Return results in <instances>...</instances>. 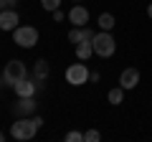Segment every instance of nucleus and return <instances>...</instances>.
I'll return each mask as SVG.
<instances>
[{"label": "nucleus", "mask_w": 152, "mask_h": 142, "mask_svg": "<svg viewBox=\"0 0 152 142\" xmlns=\"http://www.w3.org/2000/svg\"><path fill=\"white\" fill-rule=\"evenodd\" d=\"M89 76H91V71L86 69V64H71L69 69H66V81L71 84V86H84V84L89 81Z\"/></svg>", "instance_id": "39448f33"}, {"label": "nucleus", "mask_w": 152, "mask_h": 142, "mask_svg": "<svg viewBox=\"0 0 152 142\" xmlns=\"http://www.w3.org/2000/svg\"><path fill=\"white\" fill-rule=\"evenodd\" d=\"M36 132H38V127L33 124L31 117H18V119L10 124V137H13V140H20V142L33 140Z\"/></svg>", "instance_id": "f257e3e1"}, {"label": "nucleus", "mask_w": 152, "mask_h": 142, "mask_svg": "<svg viewBox=\"0 0 152 142\" xmlns=\"http://www.w3.org/2000/svg\"><path fill=\"white\" fill-rule=\"evenodd\" d=\"M147 18H152V3L147 5Z\"/></svg>", "instance_id": "5701e85b"}, {"label": "nucleus", "mask_w": 152, "mask_h": 142, "mask_svg": "<svg viewBox=\"0 0 152 142\" xmlns=\"http://www.w3.org/2000/svg\"><path fill=\"white\" fill-rule=\"evenodd\" d=\"M69 23H71V26H79V28L89 26V10H86L84 5H79V3H76V5L69 10Z\"/></svg>", "instance_id": "0eeeda50"}, {"label": "nucleus", "mask_w": 152, "mask_h": 142, "mask_svg": "<svg viewBox=\"0 0 152 142\" xmlns=\"http://www.w3.org/2000/svg\"><path fill=\"white\" fill-rule=\"evenodd\" d=\"M38 112V102L33 97H18L15 107H13V114L15 117H33Z\"/></svg>", "instance_id": "423d86ee"}, {"label": "nucleus", "mask_w": 152, "mask_h": 142, "mask_svg": "<svg viewBox=\"0 0 152 142\" xmlns=\"http://www.w3.org/2000/svg\"><path fill=\"white\" fill-rule=\"evenodd\" d=\"M84 41V28H79V26H74L69 31V43H81Z\"/></svg>", "instance_id": "2eb2a0df"}, {"label": "nucleus", "mask_w": 152, "mask_h": 142, "mask_svg": "<svg viewBox=\"0 0 152 142\" xmlns=\"http://www.w3.org/2000/svg\"><path fill=\"white\" fill-rule=\"evenodd\" d=\"M8 8H15V0H0V10H8Z\"/></svg>", "instance_id": "412c9836"}, {"label": "nucleus", "mask_w": 152, "mask_h": 142, "mask_svg": "<svg viewBox=\"0 0 152 142\" xmlns=\"http://www.w3.org/2000/svg\"><path fill=\"white\" fill-rule=\"evenodd\" d=\"M3 140H5V135H3V132H0V142H3Z\"/></svg>", "instance_id": "393cba45"}, {"label": "nucleus", "mask_w": 152, "mask_h": 142, "mask_svg": "<svg viewBox=\"0 0 152 142\" xmlns=\"http://www.w3.org/2000/svg\"><path fill=\"white\" fill-rule=\"evenodd\" d=\"M51 15H53V20H56V23H61V20H64V18H66V15H64V10H61V8H56V10L51 13Z\"/></svg>", "instance_id": "aec40b11"}, {"label": "nucleus", "mask_w": 152, "mask_h": 142, "mask_svg": "<svg viewBox=\"0 0 152 142\" xmlns=\"http://www.w3.org/2000/svg\"><path fill=\"white\" fill-rule=\"evenodd\" d=\"M94 36H96V33H94L89 26H84V41H94Z\"/></svg>", "instance_id": "6ab92c4d"}, {"label": "nucleus", "mask_w": 152, "mask_h": 142, "mask_svg": "<svg viewBox=\"0 0 152 142\" xmlns=\"http://www.w3.org/2000/svg\"><path fill=\"white\" fill-rule=\"evenodd\" d=\"M26 76H28V71H26V64H23V61L13 59V61H8V64H5L3 79H5L8 86H15V84L20 81V79H26Z\"/></svg>", "instance_id": "20e7f679"}, {"label": "nucleus", "mask_w": 152, "mask_h": 142, "mask_svg": "<svg viewBox=\"0 0 152 142\" xmlns=\"http://www.w3.org/2000/svg\"><path fill=\"white\" fill-rule=\"evenodd\" d=\"M48 61L46 59H38L36 61V66H33V79H36V81H46V79H48Z\"/></svg>", "instance_id": "f8f14e48"}, {"label": "nucleus", "mask_w": 152, "mask_h": 142, "mask_svg": "<svg viewBox=\"0 0 152 142\" xmlns=\"http://www.w3.org/2000/svg\"><path fill=\"white\" fill-rule=\"evenodd\" d=\"M66 140H69V142H81V140H84V132L71 130V132H66Z\"/></svg>", "instance_id": "a211bd4d"}, {"label": "nucleus", "mask_w": 152, "mask_h": 142, "mask_svg": "<svg viewBox=\"0 0 152 142\" xmlns=\"http://www.w3.org/2000/svg\"><path fill=\"white\" fill-rule=\"evenodd\" d=\"M31 119H33V124H36L38 130H41V127H43V117H41V114H33Z\"/></svg>", "instance_id": "4be33fe9"}, {"label": "nucleus", "mask_w": 152, "mask_h": 142, "mask_svg": "<svg viewBox=\"0 0 152 142\" xmlns=\"http://www.w3.org/2000/svg\"><path fill=\"white\" fill-rule=\"evenodd\" d=\"M13 89H15L18 97H36V91L41 89V84H36V79H28L26 76V79H20Z\"/></svg>", "instance_id": "1a4fd4ad"}, {"label": "nucleus", "mask_w": 152, "mask_h": 142, "mask_svg": "<svg viewBox=\"0 0 152 142\" xmlns=\"http://www.w3.org/2000/svg\"><path fill=\"white\" fill-rule=\"evenodd\" d=\"M91 43H94V53L102 56V59H109V56H114V51H117V41H114V36L109 31H99Z\"/></svg>", "instance_id": "f03ea898"}, {"label": "nucleus", "mask_w": 152, "mask_h": 142, "mask_svg": "<svg viewBox=\"0 0 152 142\" xmlns=\"http://www.w3.org/2000/svg\"><path fill=\"white\" fill-rule=\"evenodd\" d=\"M137 84H140V71H137V69H124V71L119 74V86L124 89V91L134 89Z\"/></svg>", "instance_id": "9d476101"}, {"label": "nucleus", "mask_w": 152, "mask_h": 142, "mask_svg": "<svg viewBox=\"0 0 152 142\" xmlns=\"http://www.w3.org/2000/svg\"><path fill=\"white\" fill-rule=\"evenodd\" d=\"M102 140V132L99 130H86L84 132V142H99Z\"/></svg>", "instance_id": "dca6fc26"}, {"label": "nucleus", "mask_w": 152, "mask_h": 142, "mask_svg": "<svg viewBox=\"0 0 152 142\" xmlns=\"http://www.w3.org/2000/svg\"><path fill=\"white\" fill-rule=\"evenodd\" d=\"M91 56H94V43H91V41L76 43V59H79V61H89Z\"/></svg>", "instance_id": "9b49d317"}, {"label": "nucleus", "mask_w": 152, "mask_h": 142, "mask_svg": "<svg viewBox=\"0 0 152 142\" xmlns=\"http://www.w3.org/2000/svg\"><path fill=\"white\" fill-rule=\"evenodd\" d=\"M13 41H15V46H20V48H33V46L38 43V28L18 26L15 31H13Z\"/></svg>", "instance_id": "7ed1b4c3"}, {"label": "nucleus", "mask_w": 152, "mask_h": 142, "mask_svg": "<svg viewBox=\"0 0 152 142\" xmlns=\"http://www.w3.org/2000/svg\"><path fill=\"white\" fill-rule=\"evenodd\" d=\"M96 23H99V28H102V31H112L117 20H114V15H112V13H102Z\"/></svg>", "instance_id": "4468645a"}, {"label": "nucleus", "mask_w": 152, "mask_h": 142, "mask_svg": "<svg viewBox=\"0 0 152 142\" xmlns=\"http://www.w3.org/2000/svg\"><path fill=\"white\" fill-rule=\"evenodd\" d=\"M41 5H43V10H46V13H53L56 8L61 5V0H41Z\"/></svg>", "instance_id": "f3484780"}, {"label": "nucleus", "mask_w": 152, "mask_h": 142, "mask_svg": "<svg viewBox=\"0 0 152 142\" xmlns=\"http://www.w3.org/2000/svg\"><path fill=\"white\" fill-rule=\"evenodd\" d=\"M74 3H79V0H74Z\"/></svg>", "instance_id": "a878e982"}, {"label": "nucleus", "mask_w": 152, "mask_h": 142, "mask_svg": "<svg viewBox=\"0 0 152 142\" xmlns=\"http://www.w3.org/2000/svg\"><path fill=\"white\" fill-rule=\"evenodd\" d=\"M3 86H5V79H3V76H0V89H3Z\"/></svg>", "instance_id": "b1692460"}, {"label": "nucleus", "mask_w": 152, "mask_h": 142, "mask_svg": "<svg viewBox=\"0 0 152 142\" xmlns=\"http://www.w3.org/2000/svg\"><path fill=\"white\" fill-rule=\"evenodd\" d=\"M107 99H109V104H112V107L122 104V102H124V89H122V86H114V89H109V91H107Z\"/></svg>", "instance_id": "ddd939ff"}, {"label": "nucleus", "mask_w": 152, "mask_h": 142, "mask_svg": "<svg viewBox=\"0 0 152 142\" xmlns=\"http://www.w3.org/2000/svg\"><path fill=\"white\" fill-rule=\"evenodd\" d=\"M20 18H18L15 8H8V10H0V31H15Z\"/></svg>", "instance_id": "6e6552de"}]
</instances>
